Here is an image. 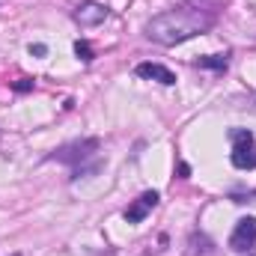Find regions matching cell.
Listing matches in <instances>:
<instances>
[{
    "instance_id": "1",
    "label": "cell",
    "mask_w": 256,
    "mask_h": 256,
    "mask_svg": "<svg viewBox=\"0 0 256 256\" xmlns=\"http://www.w3.org/2000/svg\"><path fill=\"white\" fill-rule=\"evenodd\" d=\"M212 24H214L212 12H202L196 6H179V9H167V12L155 15L146 24V36L164 48H173V45H182L194 36L206 33Z\"/></svg>"
},
{
    "instance_id": "2",
    "label": "cell",
    "mask_w": 256,
    "mask_h": 256,
    "mask_svg": "<svg viewBox=\"0 0 256 256\" xmlns=\"http://www.w3.org/2000/svg\"><path fill=\"white\" fill-rule=\"evenodd\" d=\"M98 152V140L96 137H86V140H78V143H68L63 149H57L51 155V161H60V164H78V161H86Z\"/></svg>"
},
{
    "instance_id": "3",
    "label": "cell",
    "mask_w": 256,
    "mask_h": 256,
    "mask_svg": "<svg viewBox=\"0 0 256 256\" xmlns=\"http://www.w3.org/2000/svg\"><path fill=\"white\" fill-rule=\"evenodd\" d=\"M254 244H256V218H242V220L236 224L232 236H230V248H232L236 254H244V250H250Z\"/></svg>"
},
{
    "instance_id": "4",
    "label": "cell",
    "mask_w": 256,
    "mask_h": 256,
    "mask_svg": "<svg viewBox=\"0 0 256 256\" xmlns=\"http://www.w3.org/2000/svg\"><path fill=\"white\" fill-rule=\"evenodd\" d=\"M155 206H158V194H155V191L140 194V196H137V200L126 208V220H128V224H140V220L155 208Z\"/></svg>"
},
{
    "instance_id": "5",
    "label": "cell",
    "mask_w": 256,
    "mask_h": 256,
    "mask_svg": "<svg viewBox=\"0 0 256 256\" xmlns=\"http://www.w3.org/2000/svg\"><path fill=\"white\" fill-rule=\"evenodd\" d=\"M104 18H108V6L92 3V0L80 3V6H78V12H74V21H78L80 27H96V24H102Z\"/></svg>"
},
{
    "instance_id": "6",
    "label": "cell",
    "mask_w": 256,
    "mask_h": 256,
    "mask_svg": "<svg viewBox=\"0 0 256 256\" xmlns=\"http://www.w3.org/2000/svg\"><path fill=\"white\" fill-rule=\"evenodd\" d=\"M232 167L236 170H254L256 167V149L254 140H242V143H232V155H230Z\"/></svg>"
},
{
    "instance_id": "7",
    "label": "cell",
    "mask_w": 256,
    "mask_h": 256,
    "mask_svg": "<svg viewBox=\"0 0 256 256\" xmlns=\"http://www.w3.org/2000/svg\"><path fill=\"white\" fill-rule=\"evenodd\" d=\"M137 78H143V80H158V84H164V86H173V84H176V74L161 63H140L137 66Z\"/></svg>"
},
{
    "instance_id": "8",
    "label": "cell",
    "mask_w": 256,
    "mask_h": 256,
    "mask_svg": "<svg viewBox=\"0 0 256 256\" xmlns=\"http://www.w3.org/2000/svg\"><path fill=\"white\" fill-rule=\"evenodd\" d=\"M194 63L200 66V68H218V72H224L226 68V54H212V57H196Z\"/></svg>"
},
{
    "instance_id": "9",
    "label": "cell",
    "mask_w": 256,
    "mask_h": 256,
    "mask_svg": "<svg viewBox=\"0 0 256 256\" xmlns=\"http://www.w3.org/2000/svg\"><path fill=\"white\" fill-rule=\"evenodd\" d=\"M74 54H78V57H80L84 63H90V60L96 57V54H92V48H90L86 42H78V45H74Z\"/></svg>"
},
{
    "instance_id": "10",
    "label": "cell",
    "mask_w": 256,
    "mask_h": 256,
    "mask_svg": "<svg viewBox=\"0 0 256 256\" xmlns=\"http://www.w3.org/2000/svg\"><path fill=\"white\" fill-rule=\"evenodd\" d=\"M230 200H232V202H256V191H250V194H230Z\"/></svg>"
},
{
    "instance_id": "11",
    "label": "cell",
    "mask_w": 256,
    "mask_h": 256,
    "mask_svg": "<svg viewBox=\"0 0 256 256\" xmlns=\"http://www.w3.org/2000/svg\"><path fill=\"white\" fill-rule=\"evenodd\" d=\"M15 90H18V92H27V90H33V80H30V78H21V80L15 84Z\"/></svg>"
},
{
    "instance_id": "12",
    "label": "cell",
    "mask_w": 256,
    "mask_h": 256,
    "mask_svg": "<svg viewBox=\"0 0 256 256\" xmlns=\"http://www.w3.org/2000/svg\"><path fill=\"white\" fill-rule=\"evenodd\" d=\"M30 54H33V57H45L48 48H45V45H30Z\"/></svg>"
},
{
    "instance_id": "13",
    "label": "cell",
    "mask_w": 256,
    "mask_h": 256,
    "mask_svg": "<svg viewBox=\"0 0 256 256\" xmlns=\"http://www.w3.org/2000/svg\"><path fill=\"white\" fill-rule=\"evenodd\" d=\"M188 176H191V167L182 161V164H179V179H188Z\"/></svg>"
},
{
    "instance_id": "14",
    "label": "cell",
    "mask_w": 256,
    "mask_h": 256,
    "mask_svg": "<svg viewBox=\"0 0 256 256\" xmlns=\"http://www.w3.org/2000/svg\"><path fill=\"white\" fill-rule=\"evenodd\" d=\"M12 256H21V254H12Z\"/></svg>"
}]
</instances>
